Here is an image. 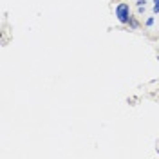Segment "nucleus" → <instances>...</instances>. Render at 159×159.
Returning <instances> with one entry per match:
<instances>
[{
  "mask_svg": "<svg viewBox=\"0 0 159 159\" xmlns=\"http://www.w3.org/2000/svg\"><path fill=\"white\" fill-rule=\"evenodd\" d=\"M114 15H116V18H118L119 24H123V25H127L129 24V18H130V6L127 2H119L118 6L114 7Z\"/></svg>",
  "mask_w": 159,
  "mask_h": 159,
  "instance_id": "1",
  "label": "nucleus"
},
{
  "mask_svg": "<svg viewBox=\"0 0 159 159\" xmlns=\"http://www.w3.org/2000/svg\"><path fill=\"white\" fill-rule=\"evenodd\" d=\"M127 25H129V29L136 31V29H139V25H141V24H139V20L136 18L134 15H130V18H129V24H127Z\"/></svg>",
  "mask_w": 159,
  "mask_h": 159,
  "instance_id": "2",
  "label": "nucleus"
},
{
  "mask_svg": "<svg viewBox=\"0 0 159 159\" xmlns=\"http://www.w3.org/2000/svg\"><path fill=\"white\" fill-rule=\"evenodd\" d=\"M145 6H147V2H145V0H138V2H136V7H138L139 15H141V13L145 11Z\"/></svg>",
  "mask_w": 159,
  "mask_h": 159,
  "instance_id": "3",
  "label": "nucleus"
},
{
  "mask_svg": "<svg viewBox=\"0 0 159 159\" xmlns=\"http://www.w3.org/2000/svg\"><path fill=\"white\" fill-rule=\"evenodd\" d=\"M154 22H156V18H154V16H148L147 22H145V25H147V27H152V25H154Z\"/></svg>",
  "mask_w": 159,
  "mask_h": 159,
  "instance_id": "4",
  "label": "nucleus"
},
{
  "mask_svg": "<svg viewBox=\"0 0 159 159\" xmlns=\"http://www.w3.org/2000/svg\"><path fill=\"white\" fill-rule=\"evenodd\" d=\"M152 11H154V15H159V0H154V7H152Z\"/></svg>",
  "mask_w": 159,
  "mask_h": 159,
  "instance_id": "5",
  "label": "nucleus"
},
{
  "mask_svg": "<svg viewBox=\"0 0 159 159\" xmlns=\"http://www.w3.org/2000/svg\"><path fill=\"white\" fill-rule=\"evenodd\" d=\"M157 60H159V54H157Z\"/></svg>",
  "mask_w": 159,
  "mask_h": 159,
  "instance_id": "6",
  "label": "nucleus"
},
{
  "mask_svg": "<svg viewBox=\"0 0 159 159\" xmlns=\"http://www.w3.org/2000/svg\"><path fill=\"white\" fill-rule=\"evenodd\" d=\"M157 154H159V152H157Z\"/></svg>",
  "mask_w": 159,
  "mask_h": 159,
  "instance_id": "7",
  "label": "nucleus"
}]
</instances>
